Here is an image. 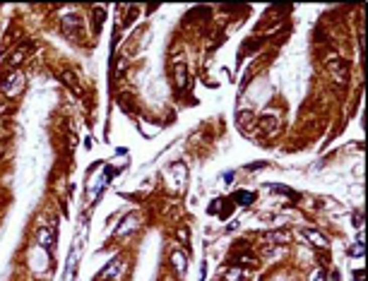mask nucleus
I'll use <instances>...</instances> for the list:
<instances>
[{"label": "nucleus", "mask_w": 368, "mask_h": 281, "mask_svg": "<svg viewBox=\"0 0 368 281\" xmlns=\"http://www.w3.org/2000/svg\"><path fill=\"white\" fill-rule=\"evenodd\" d=\"M327 65H330V72H332V79L337 84H346V72H349V65L344 60H339L337 53H330L327 58Z\"/></svg>", "instance_id": "1"}, {"label": "nucleus", "mask_w": 368, "mask_h": 281, "mask_svg": "<svg viewBox=\"0 0 368 281\" xmlns=\"http://www.w3.org/2000/svg\"><path fill=\"white\" fill-rule=\"evenodd\" d=\"M63 79H65V84H70L72 89H75L77 94H82V89H80V84L75 82V77H72V72H63Z\"/></svg>", "instance_id": "12"}, {"label": "nucleus", "mask_w": 368, "mask_h": 281, "mask_svg": "<svg viewBox=\"0 0 368 281\" xmlns=\"http://www.w3.org/2000/svg\"><path fill=\"white\" fill-rule=\"evenodd\" d=\"M36 240L41 243V248L51 250V248H53V243H55V236H53V231H51V228L41 226L39 231H36Z\"/></svg>", "instance_id": "3"}, {"label": "nucleus", "mask_w": 368, "mask_h": 281, "mask_svg": "<svg viewBox=\"0 0 368 281\" xmlns=\"http://www.w3.org/2000/svg\"><path fill=\"white\" fill-rule=\"evenodd\" d=\"M236 200L241 202V205H248V202H253V200H255V195H253V193H241Z\"/></svg>", "instance_id": "15"}, {"label": "nucleus", "mask_w": 368, "mask_h": 281, "mask_svg": "<svg viewBox=\"0 0 368 281\" xmlns=\"http://www.w3.org/2000/svg\"><path fill=\"white\" fill-rule=\"evenodd\" d=\"M243 279V269L241 267H229L224 271V281H241Z\"/></svg>", "instance_id": "10"}, {"label": "nucleus", "mask_w": 368, "mask_h": 281, "mask_svg": "<svg viewBox=\"0 0 368 281\" xmlns=\"http://www.w3.org/2000/svg\"><path fill=\"white\" fill-rule=\"evenodd\" d=\"M236 267L238 264H255V257H253V255H236Z\"/></svg>", "instance_id": "13"}, {"label": "nucleus", "mask_w": 368, "mask_h": 281, "mask_svg": "<svg viewBox=\"0 0 368 281\" xmlns=\"http://www.w3.org/2000/svg\"><path fill=\"white\" fill-rule=\"evenodd\" d=\"M349 255H351V257H363V243L358 240L356 245H354V248L349 250Z\"/></svg>", "instance_id": "14"}, {"label": "nucleus", "mask_w": 368, "mask_h": 281, "mask_svg": "<svg viewBox=\"0 0 368 281\" xmlns=\"http://www.w3.org/2000/svg\"><path fill=\"white\" fill-rule=\"evenodd\" d=\"M171 264L176 267V271H178V276H185V255H183V250H173V255H171Z\"/></svg>", "instance_id": "5"}, {"label": "nucleus", "mask_w": 368, "mask_h": 281, "mask_svg": "<svg viewBox=\"0 0 368 281\" xmlns=\"http://www.w3.org/2000/svg\"><path fill=\"white\" fill-rule=\"evenodd\" d=\"M178 238H181V243H185V240H188V228H185V226L178 228Z\"/></svg>", "instance_id": "18"}, {"label": "nucleus", "mask_w": 368, "mask_h": 281, "mask_svg": "<svg viewBox=\"0 0 368 281\" xmlns=\"http://www.w3.org/2000/svg\"><path fill=\"white\" fill-rule=\"evenodd\" d=\"M313 281H325V279H323V274H318V276H315Z\"/></svg>", "instance_id": "19"}, {"label": "nucleus", "mask_w": 368, "mask_h": 281, "mask_svg": "<svg viewBox=\"0 0 368 281\" xmlns=\"http://www.w3.org/2000/svg\"><path fill=\"white\" fill-rule=\"evenodd\" d=\"M270 240H274V243H291V233L289 231H277V233H270Z\"/></svg>", "instance_id": "11"}, {"label": "nucleus", "mask_w": 368, "mask_h": 281, "mask_svg": "<svg viewBox=\"0 0 368 281\" xmlns=\"http://www.w3.org/2000/svg\"><path fill=\"white\" fill-rule=\"evenodd\" d=\"M22 60H24V51L20 48V51H15V55L10 58V65H20Z\"/></svg>", "instance_id": "16"}, {"label": "nucleus", "mask_w": 368, "mask_h": 281, "mask_svg": "<svg viewBox=\"0 0 368 281\" xmlns=\"http://www.w3.org/2000/svg\"><path fill=\"white\" fill-rule=\"evenodd\" d=\"M118 269H120V262H118V259H111V262L106 264V269H104L101 274H99V281H108V279H113V276L118 274Z\"/></svg>", "instance_id": "6"}, {"label": "nucleus", "mask_w": 368, "mask_h": 281, "mask_svg": "<svg viewBox=\"0 0 368 281\" xmlns=\"http://www.w3.org/2000/svg\"><path fill=\"white\" fill-rule=\"evenodd\" d=\"M63 29H65V34H72L80 29V17H75V15H67V17H63Z\"/></svg>", "instance_id": "8"}, {"label": "nucleus", "mask_w": 368, "mask_h": 281, "mask_svg": "<svg viewBox=\"0 0 368 281\" xmlns=\"http://www.w3.org/2000/svg\"><path fill=\"white\" fill-rule=\"evenodd\" d=\"M24 84V79H22V75H17V72H12L10 77H8V82L3 84V89H5V94L8 97H17V89Z\"/></svg>", "instance_id": "2"}, {"label": "nucleus", "mask_w": 368, "mask_h": 281, "mask_svg": "<svg viewBox=\"0 0 368 281\" xmlns=\"http://www.w3.org/2000/svg\"><path fill=\"white\" fill-rule=\"evenodd\" d=\"M262 125H265V128H267V132H272V130L277 128V123H274V120H272L270 116H265V118H262Z\"/></svg>", "instance_id": "17"}, {"label": "nucleus", "mask_w": 368, "mask_h": 281, "mask_svg": "<svg viewBox=\"0 0 368 281\" xmlns=\"http://www.w3.org/2000/svg\"><path fill=\"white\" fill-rule=\"evenodd\" d=\"M303 236L308 238V240L313 243L315 248H320V250H325V248H327V245H330V243H327V238H325L323 233H318L315 228H306V231H303Z\"/></svg>", "instance_id": "4"}, {"label": "nucleus", "mask_w": 368, "mask_h": 281, "mask_svg": "<svg viewBox=\"0 0 368 281\" xmlns=\"http://www.w3.org/2000/svg\"><path fill=\"white\" fill-rule=\"evenodd\" d=\"M135 226H137V216L135 214H130L123 224L118 226V236H128V233H132L135 231Z\"/></svg>", "instance_id": "7"}, {"label": "nucleus", "mask_w": 368, "mask_h": 281, "mask_svg": "<svg viewBox=\"0 0 368 281\" xmlns=\"http://www.w3.org/2000/svg\"><path fill=\"white\" fill-rule=\"evenodd\" d=\"M173 77H176V84L183 89L185 82H188V75H185V63L183 60H178V65H176V70H173Z\"/></svg>", "instance_id": "9"}]
</instances>
